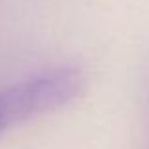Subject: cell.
Segmentation results:
<instances>
[{"mask_svg":"<svg viewBox=\"0 0 149 149\" xmlns=\"http://www.w3.org/2000/svg\"><path fill=\"white\" fill-rule=\"evenodd\" d=\"M83 70L55 66L0 89V138L10 128L72 104L85 91Z\"/></svg>","mask_w":149,"mask_h":149,"instance_id":"obj_1","label":"cell"}]
</instances>
